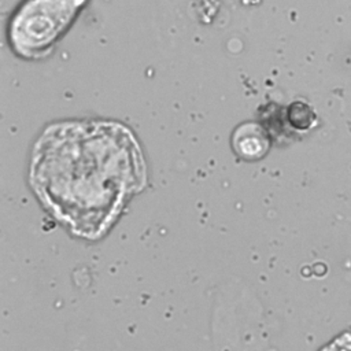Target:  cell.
<instances>
[{"label": "cell", "instance_id": "1", "mask_svg": "<svg viewBox=\"0 0 351 351\" xmlns=\"http://www.w3.org/2000/svg\"><path fill=\"white\" fill-rule=\"evenodd\" d=\"M29 182L43 207L71 234L104 237L147 184V165L132 130L115 121H62L33 145Z\"/></svg>", "mask_w": 351, "mask_h": 351}, {"label": "cell", "instance_id": "2", "mask_svg": "<svg viewBox=\"0 0 351 351\" xmlns=\"http://www.w3.org/2000/svg\"><path fill=\"white\" fill-rule=\"evenodd\" d=\"M88 0H25L8 23V43L23 59L45 56L71 27Z\"/></svg>", "mask_w": 351, "mask_h": 351}, {"label": "cell", "instance_id": "3", "mask_svg": "<svg viewBox=\"0 0 351 351\" xmlns=\"http://www.w3.org/2000/svg\"><path fill=\"white\" fill-rule=\"evenodd\" d=\"M232 144L241 158L250 160L262 158L269 148V140L265 130L258 123L252 122H245L234 130Z\"/></svg>", "mask_w": 351, "mask_h": 351}, {"label": "cell", "instance_id": "4", "mask_svg": "<svg viewBox=\"0 0 351 351\" xmlns=\"http://www.w3.org/2000/svg\"><path fill=\"white\" fill-rule=\"evenodd\" d=\"M313 119H314V112L307 104L302 101H296L289 106L288 121L293 128L300 130L307 129L313 123Z\"/></svg>", "mask_w": 351, "mask_h": 351}]
</instances>
